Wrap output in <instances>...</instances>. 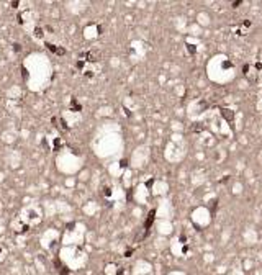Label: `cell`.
Wrapping results in <instances>:
<instances>
[{
	"label": "cell",
	"instance_id": "7a4b0ae2",
	"mask_svg": "<svg viewBox=\"0 0 262 275\" xmlns=\"http://www.w3.org/2000/svg\"><path fill=\"white\" fill-rule=\"evenodd\" d=\"M223 115H224V118L228 120V121L233 123V113H231V110H223Z\"/></svg>",
	"mask_w": 262,
	"mask_h": 275
},
{
	"label": "cell",
	"instance_id": "3957f363",
	"mask_svg": "<svg viewBox=\"0 0 262 275\" xmlns=\"http://www.w3.org/2000/svg\"><path fill=\"white\" fill-rule=\"evenodd\" d=\"M34 36H36V38H43V30L41 28H34Z\"/></svg>",
	"mask_w": 262,
	"mask_h": 275
},
{
	"label": "cell",
	"instance_id": "6da1fadb",
	"mask_svg": "<svg viewBox=\"0 0 262 275\" xmlns=\"http://www.w3.org/2000/svg\"><path fill=\"white\" fill-rule=\"evenodd\" d=\"M152 221H154V211H151L149 216H148V221H146V229H149V226L152 224Z\"/></svg>",
	"mask_w": 262,
	"mask_h": 275
}]
</instances>
